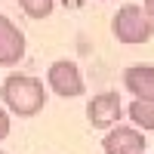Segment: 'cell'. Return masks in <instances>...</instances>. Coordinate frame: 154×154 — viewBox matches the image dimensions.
<instances>
[{"label":"cell","mask_w":154,"mask_h":154,"mask_svg":"<svg viewBox=\"0 0 154 154\" xmlns=\"http://www.w3.org/2000/svg\"><path fill=\"white\" fill-rule=\"evenodd\" d=\"M142 6H145V12L154 19V0H142Z\"/></svg>","instance_id":"cell-11"},{"label":"cell","mask_w":154,"mask_h":154,"mask_svg":"<svg viewBox=\"0 0 154 154\" xmlns=\"http://www.w3.org/2000/svg\"><path fill=\"white\" fill-rule=\"evenodd\" d=\"M0 99H3V108L16 117H34L40 114L46 105V89L40 77L31 74H9L3 83H0Z\"/></svg>","instance_id":"cell-1"},{"label":"cell","mask_w":154,"mask_h":154,"mask_svg":"<svg viewBox=\"0 0 154 154\" xmlns=\"http://www.w3.org/2000/svg\"><path fill=\"white\" fill-rule=\"evenodd\" d=\"M9 130H12V120H9V111L0 105V142L9 136Z\"/></svg>","instance_id":"cell-10"},{"label":"cell","mask_w":154,"mask_h":154,"mask_svg":"<svg viewBox=\"0 0 154 154\" xmlns=\"http://www.w3.org/2000/svg\"><path fill=\"white\" fill-rule=\"evenodd\" d=\"M120 114H123V105L117 93H99L86 102V120L93 130H114Z\"/></svg>","instance_id":"cell-4"},{"label":"cell","mask_w":154,"mask_h":154,"mask_svg":"<svg viewBox=\"0 0 154 154\" xmlns=\"http://www.w3.org/2000/svg\"><path fill=\"white\" fill-rule=\"evenodd\" d=\"M19 6H22V12L28 19H46L53 12L56 0H19Z\"/></svg>","instance_id":"cell-9"},{"label":"cell","mask_w":154,"mask_h":154,"mask_svg":"<svg viewBox=\"0 0 154 154\" xmlns=\"http://www.w3.org/2000/svg\"><path fill=\"white\" fill-rule=\"evenodd\" d=\"M0 154H6V151H0Z\"/></svg>","instance_id":"cell-12"},{"label":"cell","mask_w":154,"mask_h":154,"mask_svg":"<svg viewBox=\"0 0 154 154\" xmlns=\"http://www.w3.org/2000/svg\"><path fill=\"white\" fill-rule=\"evenodd\" d=\"M126 114H130V120H133L136 130L154 133V99H136Z\"/></svg>","instance_id":"cell-8"},{"label":"cell","mask_w":154,"mask_h":154,"mask_svg":"<svg viewBox=\"0 0 154 154\" xmlns=\"http://www.w3.org/2000/svg\"><path fill=\"white\" fill-rule=\"evenodd\" d=\"M46 86L53 89L56 96H62V99H77V96H83V89H86L80 68H77L74 62H68V59H59V62L49 65Z\"/></svg>","instance_id":"cell-3"},{"label":"cell","mask_w":154,"mask_h":154,"mask_svg":"<svg viewBox=\"0 0 154 154\" xmlns=\"http://www.w3.org/2000/svg\"><path fill=\"white\" fill-rule=\"evenodd\" d=\"M25 49H28V43H25L22 28L9 16H0V65L3 68L19 65L25 59Z\"/></svg>","instance_id":"cell-5"},{"label":"cell","mask_w":154,"mask_h":154,"mask_svg":"<svg viewBox=\"0 0 154 154\" xmlns=\"http://www.w3.org/2000/svg\"><path fill=\"white\" fill-rule=\"evenodd\" d=\"M123 86L136 99H154V65H130L123 71Z\"/></svg>","instance_id":"cell-7"},{"label":"cell","mask_w":154,"mask_h":154,"mask_svg":"<svg viewBox=\"0 0 154 154\" xmlns=\"http://www.w3.org/2000/svg\"><path fill=\"white\" fill-rule=\"evenodd\" d=\"M111 34L117 37V43H126V46L148 43L151 34H154V19L145 12V6L123 3L111 19Z\"/></svg>","instance_id":"cell-2"},{"label":"cell","mask_w":154,"mask_h":154,"mask_svg":"<svg viewBox=\"0 0 154 154\" xmlns=\"http://www.w3.org/2000/svg\"><path fill=\"white\" fill-rule=\"evenodd\" d=\"M105 154H145V133L136 126H114L102 139Z\"/></svg>","instance_id":"cell-6"}]
</instances>
